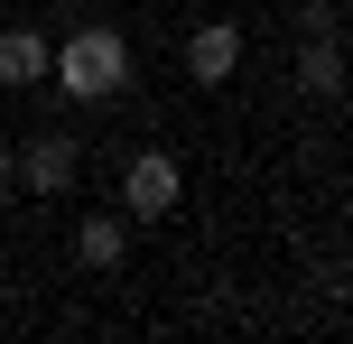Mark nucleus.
<instances>
[{"label": "nucleus", "instance_id": "obj_7", "mask_svg": "<svg viewBox=\"0 0 353 344\" xmlns=\"http://www.w3.org/2000/svg\"><path fill=\"white\" fill-rule=\"evenodd\" d=\"M0 84H47V37L37 28H0Z\"/></svg>", "mask_w": 353, "mask_h": 344}, {"label": "nucleus", "instance_id": "obj_2", "mask_svg": "<svg viewBox=\"0 0 353 344\" xmlns=\"http://www.w3.org/2000/svg\"><path fill=\"white\" fill-rule=\"evenodd\" d=\"M176 196H186V168L168 149H140L121 168V223H159V214H176Z\"/></svg>", "mask_w": 353, "mask_h": 344}, {"label": "nucleus", "instance_id": "obj_1", "mask_svg": "<svg viewBox=\"0 0 353 344\" xmlns=\"http://www.w3.org/2000/svg\"><path fill=\"white\" fill-rule=\"evenodd\" d=\"M47 74H56V93L65 103H121L130 84H140V56H130V37L121 28H74L65 47H47Z\"/></svg>", "mask_w": 353, "mask_h": 344}, {"label": "nucleus", "instance_id": "obj_8", "mask_svg": "<svg viewBox=\"0 0 353 344\" xmlns=\"http://www.w3.org/2000/svg\"><path fill=\"white\" fill-rule=\"evenodd\" d=\"M10 186H19V149L0 140V196H10Z\"/></svg>", "mask_w": 353, "mask_h": 344}, {"label": "nucleus", "instance_id": "obj_4", "mask_svg": "<svg viewBox=\"0 0 353 344\" xmlns=\"http://www.w3.org/2000/svg\"><path fill=\"white\" fill-rule=\"evenodd\" d=\"M232 65H242V28H232V19H205V28H186V74L195 84H232Z\"/></svg>", "mask_w": 353, "mask_h": 344}, {"label": "nucleus", "instance_id": "obj_3", "mask_svg": "<svg viewBox=\"0 0 353 344\" xmlns=\"http://www.w3.org/2000/svg\"><path fill=\"white\" fill-rule=\"evenodd\" d=\"M19 186H28V196H65L74 186V130H37V140L19 149Z\"/></svg>", "mask_w": 353, "mask_h": 344}, {"label": "nucleus", "instance_id": "obj_6", "mask_svg": "<svg viewBox=\"0 0 353 344\" xmlns=\"http://www.w3.org/2000/svg\"><path fill=\"white\" fill-rule=\"evenodd\" d=\"M298 93H307V103H335V93H344V47H335V28L307 37V56H298Z\"/></svg>", "mask_w": 353, "mask_h": 344}, {"label": "nucleus", "instance_id": "obj_5", "mask_svg": "<svg viewBox=\"0 0 353 344\" xmlns=\"http://www.w3.org/2000/svg\"><path fill=\"white\" fill-rule=\"evenodd\" d=\"M74 261H84V270H121L130 261V223L121 214H84L74 223Z\"/></svg>", "mask_w": 353, "mask_h": 344}]
</instances>
